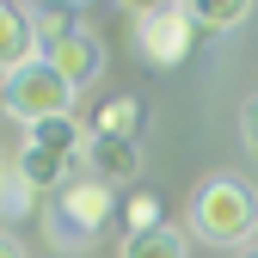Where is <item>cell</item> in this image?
<instances>
[{
	"label": "cell",
	"mask_w": 258,
	"mask_h": 258,
	"mask_svg": "<svg viewBox=\"0 0 258 258\" xmlns=\"http://www.w3.org/2000/svg\"><path fill=\"white\" fill-rule=\"evenodd\" d=\"M190 228H197L209 246H252L258 240V190L246 184V178H234V172H215V178H203L197 184V197H190Z\"/></svg>",
	"instance_id": "obj_1"
},
{
	"label": "cell",
	"mask_w": 258,
	"mask_h": 258,
	"mask_svg": "<svg viewBox=\"0 0 258 258\" xmlns=\"http://www.w3.org/2000/svg\"><path fill=\"white\" fill-rule=\"evenodd\" d=\"M111 221H117V190H111V184H99V178H74V184L55 190V209H49V234H55V246H86V240H99Z\"/></svg>",
	"instance_id": "obj_2"
},
{
	"label": "cell",
	"mask_w": 258,
	"mask_h": 258,
	"mask_svg": "<svg viewBox=\"0 0 258 258\" xmlns=\"http://www.w3.org/2000/svg\"><path fill=\"white\" fill-rule=\"evenodd\" d=\"M0 105H7V117H19V123L31 129V123H43V117H68V111H74V92H68V80L37 55V61H25L19 74L0 80Z\"/></svg>",
	"instance_id": "obj_3"
},
{
	"label": "cell",
	"mask_w": 258,
	"mask_h": 258,
	"mask_svg": "<svg viewBox=\"0 0 258 258\" xmlns=\"http://www.w3.org/2000/svg\"><path fill=\"white\" fill-rule=\"evenodd\" d=\"M136 49L148 68H178L190 61V43H197V25H190L184 0H160V7H136Z\"/></svg>",
	"instance_id": "obj_4"
},
{
	"label": "cell",
	"mask_w": 258,
	"mask_h": 258,
	"mask_svg": "<svg viewBox=\"0 0 258 258\" xmlns=\"http://www.w3.org/2000/svg\"><path fill=\"white\" fill-rule=\"evenodd\" d=\"M43 61H49L61 80H68V92H86L92 80L105 74V43L92 37L86 25H68L55 43H43Z\"/></svg>",
	"instance_id": "obj_5"
},
{
	"label": "cell",
	"mask_w": 258,
	"mask_h": 258,
	"mask_svg": "<svg viewBox=\"0 0 258 258\" xmlns=\"http://www.w3.org/2000/svg\"><path fill=\"white\" fill-rule=\"evenodd\" d=\"M43 43H37V31H31V13L13 7V0H0V80L19 74L25 61H37Z\"/></svg>",
	"instance_id": "obj_6"
},
{
	"label": "cell",
	"mask_w": 258,
	"mask_h": 258,
	"mask_svg": "<svg viewBox=\"0 0 258 258\" xmlns=\"http://www.w3.org/2000/svg\"><path fill=\"white\" fill-rule=\"evenodd\" d=\"M86 166H92V178L99 184H136V172H142V148L136 142H111V136H92L86 142Z\"/></svg>",
	"instance_id": "obj_7"
},
{
	"label": "cell",
	"mask_w": 258,
	"mask_h": 258,
	"mask_svg": "<svg viewBox=\"0 0 258 258\" xmlns=\"http://www.w3.org/2000/svg\"><path fill=\"white\" fill-rule=\"evenodd\" d=\"M13 166H19V178L37 190V197H55L61 184H74V160H61V154H49V148H19L13 154Z\"/></svg>",
	"instance_id": "obj_8"
},
{
	"label": "cell",
	"mask_w": 258,
	"mask_h": 258,
	"mask_svg": "<svg viewBox=\"0 0 258 258\" xmlns=\"http://www.w3.org/2000/svg\"><path fill=\"white\" fill-rule=\"evenodd\" d=\"M25 142H31V148H49V154H61V160H86L92 129H80V111H68V117H43V123H31Z\"/></svg>",
	"instance_id": "obj_9"
},
{
	"label": "cell",
	"mask_w": 258,
	"mask_h": 258,
	"mask_svg": "<svg viewBox=\"0 0 258 258\" xmlns=\"http://www.w3.org/2000/svg\"><path fill=\"white\" fill-rule=\"evenodd\" d=\"M142 123H148L142 99H136V92H123V99H111L99 117H92V136H111V142H136V136H142Z\"/></svg>",
	"instance_id": "obj_10"
},
{
	"label": "cell",
	"mask_w": 258,
	"mask_h": 258,
	"mask_svg": "<svg viewBox=\"0 0 258 258\" xmlns=\"http://www.w3.org/2000/svg\"><path fill=\"white\" fill-rule=\"evenodd\" d=\"M184 13H190L197 31H234V25H246L258 7H252V0H184Z\"/></svg>",
	"instance_id": "obj_11"
},
{
	"label": "cell",
	"mask_w": 258,
	"mask_h": 258,
	"mask_svg": "<svg viewBox=\"0 0 258 258\" xmlns=\"http://www.w3.org/2000/svg\"><path fill=\"white\" fill-rule=\"evenodd\" d=\"M117 215H123V228H129V234L172 228V221H166V197H160V190H148V184H136V190H129V203H123Z\"/></svg>",
	"instance_id": "obj_12"
},
{
	"label": "cell",
	"mask_w": 258,
	"mask_h": 258,
	"mask_svg": "<svg viewBox=\"0 0 258 258\" xmlns=\"http://www.w3.org/2000/svg\"><path fill=\"white\" fill-rule=\"evenodd\" d=\"M117 258H184V234H178V228H154V234H123Z\"/></svg>",
	"instance_id": "obj_13"
},
{
	"label": "cell",
	"mask_w": 258,
	"mask_h": 258,
	"mask_svg": "<svg viewBox=\"0 0 258 258\" xmlns=\"http://www.w3.org/2000/svg\"><path fill=\"white\" fill-rule=\"evenodd\" d=\"M31 209H37V190L19 178V166H13V160H0V215H7V221H19V215H31Z\"/></svg>",
	"instance_id": "obj_14"
},
{
	"label": "cell",
	"mask_w": 258,
	"mask_h": 258,
	"mask_svg": "<svg viewBox=\"0 0 258 258\" xmlns=\"http://www.w3.org/2000/svg\"><path fill=\"white\" fill-rule=\"evenodd\" d=\"M240 142H246V154L258 160V92H252V99L240 105Z\"/></svg>",
	"instance_id": "obj_15"
},
{
	"label": "cell",
	"mask_w": 258,
	"mask_h": 258,
	"mask_svg": "<svg viewBox=\"0 0 258 258\" xmlns=\"http://www.w3.org/2000/svg\"><path fill=\"white\" fill-rule=\"evenodd\" d=\"M0 258H25V246H19L13 234H0Z\"/></svg>",
	"instance_id": "obj_16"
},
{
	"label": "cell",
	"mask_w": 258,
	"mask_h": 258,
	"mask_svg": "<svg viewBox=\"0 0 258 258\" xmlns=\"http://www.w3.org/2000/svg\"><path fill=\"white\" fill-rule=\"evenodd\" d=\"M240 258H258V246H246V252H240Z\"/></svg>",
	"instance_id": "obj_17"
}]
</instances>
